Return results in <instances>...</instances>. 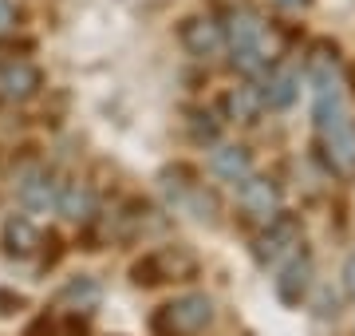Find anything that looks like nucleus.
<instances>
[{
	"label": "nucleus",
	"instance_id": "0eeeda50",
	"mask_svg": "<svg viewBox=\"0 0 355 336\" xmlns=\"http://www.w3.org/2000/svg\"><path fill=\"white\" fill-rule=\"evenodd\" d=\"M296 246H300V221L277 214V218L268 221V230L261 233V242H257V261L261 265H277V261L292 258Z\"/></svg>",
	"mask_w": 355,
	"mask_h": 336
},
{
	"label": "nucleus",
	"instance_id": "2eb2a0df",
	"mask_svg": "<svg viewBox=\"0 0 355 336\" xmlns=\"http://www.w3.org/2000/svg\"><path fill=\"white\" fill-rule=\"evenodd\" d=\"M103 301V289L95 277H76V281L64 285V293H60V305H71V309H83V312H95Z\"/></svg>",
	"mask_w": 355,
	"mask_h": 336
},
{
	"label": "nucleus",
	"instance_id": "39448f33",
	"mask_svg": "<svg viewBox=\"0 0 355 336\" xmlns=\"http://www.w3.org/2000/svg\"><path fill=\"white\" fill-rule=\"evenodd\" d=\"M12 190H16V202H20L24 210L44 214V210L55 206V198H60V182H55V174L44 170V167H24L20 174H16Z\"/></svg>",
	"mask_w": 355,
	"mask_h": 336
},
{
	"label": "nucleus",
	"instance_id": "9d476101",
	"mask_svg": "<svg viewBox=\"0 0 355 336\" xmlns=\"http://www.w3.org/2000/svg\"><path fill=\"white\" fill-rule=\"evenodd\" d=\"M209 170H214L217 178H225L237 186V182H245L253 174V158H249L245 146H217L214 155H209Z\"/></svg>",
	"mask_w": 355,
	"mask_h": 336
},
{
	"label": "nucleus",
	"instance_id": "f257e3e1",
	"mask_svg": "<svg viewBox=\"0 0 355 336\" xmlns=\"http://www.w3.org/2000/svg\"><path fill=\"white\" fill-rule=\"evenodd\" d=\"M304 76L316 99V135L324 158L340 174H347L355 170V119L347 107V79H343L340 52L331 44H316L304 60Z\"/></svg>",
	"mask_w": 355,
	"mask_h": 336
},
{
	"label": "nucleus",
	"instance_id": "dca6fc26",
	"mask_svg": "<svg viewBox=\"0 0 355 336\" xmlns=\"http://www.w3.org/2000/svg\"><path fill=\"white\" fill-rule=\"evenodd\" d=\"M16 309H24V297H20V293H8V289H0V317H12Z\"/></svg>",
	"mask_w": 355,
	"mask_h": 336
},
{
	"label": "nucleus",
	"instance_id": "6ab92c4d",
	"mask_svg": "<svg viewBox=\"0 0 355 336\" xmlns=\"http://www.w3.org/2000/svg\"><path fill=\"white\" fill-rule=\"evenodd\" d=\"M277 8H284V12H296V8H304L308 0H272Z\"/></svg>",
	"mask_w": 355,
	"mask_h": 336
},
{
	"label": "nucleus",
	"instance_id": "a211bd4d",
	"mask_svg": "<svg viewBox=\"0 0 355 336\" xmlns=\"http://www.w3.org/2000/svg\"><path fill=\"white\" fill-rule=\"evenodd\" d=\"M343 289L355 297V253L347 258V265H343Z\"/></svg>",
	"mask_w": 355,
	"mask_h": 336
},
{
	"label": "nucleus",
	"instance_id": "7ed1b4c3",
	"mask_svg": "<svg viewBox=\"0 0 355 336\" xmlns=\"http://www.w3.org/2000/svg\"><path fill=\"white\" fill-rule=\"evenodd\" d=\"M198 273V258L186 246H158L135 261V285H162V281H186Z\"/></svg>",
	"mask_w": 355,
	"mask_h": 336
},
{
	"label": "nucleus",
	"instance_id": "1a4fd4ad",
	"mask_svg": "<svg viewBox=\"0 0 355 336\" xmlns=\"http://www.w3.org/2000/svg\"><path fill=\"white\" fill-rule=\"evenodd\" d=\"M296 91H300V72H296V67H284V64H272V67H268V79H265V87H261V99H265V107H277V111H284V107L296 99Z\"/></svg>",
	"mask_w": 355,
	"mask_h": 336
},
{
	"label": "nucleus",
	"instance_id": "f3484780",
	"mask_svg": "<svg viewBox=\"0 0 355 336\" xmlns=\"http://www.w3.org/2000/svg\"><path fill=\"white\" fill-rule=\"evenodd\" d=\"M12 28H16V4L0 0V32H12Z\"/></svg>",
	"mask_w": 355,
	"mask_h": 336
},
{
	"label": "nucleus",
	"instance_id": "f03ea898",
	"mask_svg": "<svg viewBox=\"0 0 355 336\" xmlns=\"http://www.w3.org/2000/svg\"><path fill=\"white\" fill-rule=\"evenodd\" d=\"M209 321H214V301L202 293H186L154 312L150 328L158 336H198Z\"/></svg>",
	"mask_w": 355,
	"mask_h": 336
},
{
	"label": "nucleus",
	"instance_id": "423d86ee",
	"mask_svg": "<svg viewBox=\"0 0 355 336\" xmlns=\"http://www.w3.org/2000/svg\"><path fill=\"white\" fill-rule=\"evenodd\" d=\"M44 87V72L32 60H4L0 64V103H28Z\"/></svg>",
	"mask_w": 355,
	"mask_h": 336
},
{
	"label": "nucleus",
	"instance_id": "4468645a",
	"mask_svg": "<svg viewBox=\"0 0 355 336\" xmlns=\"http://www.w3.org/2000/svg\"><path fill=\"white\" fill-rule=\"evenodd\" d=\"M225 111L233 123H253L261 111H265V99H261V87L257 83H245V87H233L225 95Z\"/></svg>",
	"mask_w": 355,
	"mask_h": 336
},
{
	"label": "nucleus",
	"instance_id": "ddd939ff",
	"mask_svg": "<svg viewBox=\"0 0 355 336\" xmlns=\"http://www.w3.org/2000/svg\"><path fill=\"white\" fill-rule=\"evenodd\" d=\"M308 277H312V261L292 258L288 269L277 277V297L284 301V305H300V297H304V289H308Z\"/></svg>",
	"mask_w": 355,
	"mask_h": 336
},
{
	"label": "nucleus",
	"instance_id": "f8f14e48",
	"mask_svg": "<svg viewBox=\"0 0 355 336\" xmlns=\"http://www.w3.org/2000/svg\"><path fill=\"white\" fill-rule=\"evenodd\" d=\"M4 249H8V258H32L36 253L40 230L32 226V218H24V214L8 218V226H4Z\"/></svg>",
	"mask_w": 355,
	"mask_h": 336
},
{
	"label": "nucleus",
	"instance_id": "20e7f679",
	"mask_svg": "<svg viewBox=\"0 0 355 336\" xmlns=\"http://www.w3.org/2000/svg\"><path fill=\"white\" fill-rule=\"evenodd\" d=\"M178 40H182V48L193 60H217V56L225 52V28L217 24L214 16H190V20H182Z\"/></svg>",
	"mask_w": 355,
	"mask_h": 336
},
{
	"label": "nucleus",
	"instance_id": "9b49d317",
	"mask_svg": "<svg viewBox=\"0 0 355 336\" xmlns=\"http://www.w3.org/2000/svg\"><path fill=\"white\" fill-rule=\"evenodd\" d=\"M55 210L67 221H87L95 214V190H91L87 182H64L60 198H55Z\"/></svg>",
	"mask_w": 355,
	"mask_h": 336
},
{
	"label": "nucleus",
	"instance_id": "6e6552de",
	"mask_svg": "<svg viewBox=\"0 0 355 336\" xmlns=\"http://www.w3.org/2000/svg\"><path fill=\"white\" fill-rule=\"evenodd\" d=\"M241 190H237V198H241V210L249 214V218L257 221H272L277 218V210H280V194H277V186L268 178H257V174H249L245 182H237Z\"/></svg>",
	"mask_w": 355,
	"mask_h": 336
}]
</instances>
